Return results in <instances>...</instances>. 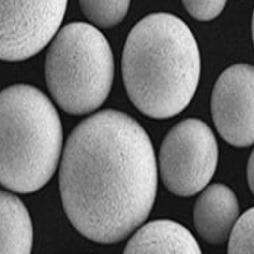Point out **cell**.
<instances>
[{"label":"cell","instance_id":"6da1fadb","mask_svg":"<svg viewBox=\"0 0 254 254\" xmlns=\"http://www.w3.org/2000/svg\"><path fill=\"white\" fill-rule=\"evenodd\" d=\"M59 187L64 210L81 235L102 244L121 242L155 202L158 168L150 137L120 111L90 116L67 139Z\"/></svg>","mask_w":254,"mask_h":254},{"label":"cell","instance_id":"7a4b0ae2","mask_svg":"<svg viewBox=\"0 0 254 254\" xmlns=\"http://www.w3.org/2000/svg\"><path fill=\"white\" fill-rule=\"evenodd\" d=\"M121 69L125 89L140 112L150 119H172L190 103L198 87V45L178 17L149 14L127 36Z\"/></svg>","mask_w":254,"mask_h":254},{"label":"cell","instance_id":"3957f363","mask_svg":"<svg viewBox=\"0 0 254 254\" xmlns=\"http://www.w3.org/2000/svg\"><path fill=\"white\" fill-rule=\"evenodd\" d=\"M63 149L59 113L44 93L27 84L0 92V185L32 193L52 178Z\"/></svg>","mask_w":254,"mask_h":254},{"label":"cell","instance_id":"277c9868","mask_svg":"<svg viewBox=\"0 0 254 254\" xmlns=\"http://www.w3.org/2000/svg\"><path fill=\"white\" fill-rule=\"evenodd\" d=\"M115 61L107 38L89 23L75 22L54 36L45 60L51 97L70 115H87L110 95Z\"/></svg>","mask_w":254,"mask_h":254},{"label":"cell","instance_id":"5b68a950","mask_svg":"<svg viewBox=\"0 0 254 254\" xmlns=\"http://www.w3.org/2000/svg\"><path fill=\"white\" fill-rule=\"evenodd\" d=\"M217 160L219 147L210 127L201 120H183L163 140L159 153L160 177L176 196H194L212 179Z\"/></svg>","mask_w":254,"mask_h":254},{"label":"cell","instance_id":"8992f818","mask_svg":"<svg viewBox=\"0 0 254 254\" xmlns=\"http://www.w3.org/2000/svg\"><path fill=\"white\" fill-rule=\"evenodd\" d=\"M69 0H0V60L35 56L56 35Z\"/></svg>","mask_w":254,"mask_h":254},{"label":"cell","instance_id":"52a82bcc","mask_svg":"<svg viewBox=\"0 0 254 254\" xmlns=\"http://www.w3.org/2000/svg\"><path fill=\"white\" fill-rule=\"evenodd\" d=\"M211 112L220 136L235 147L254 144V66L237 64L215 83Z\"/></svg>","mask_w":254,"mask_h":254},{"label":"cell","instance_id":"ba28073f","mask_svg":"<svg viewBox=\"0 0 254 254\" xmlns=\"http://www.w3.org/2000/svg\"><path fill=\"white\" fill-rule=\"evenodd\" d=\"M239 217L235 193L221 183L205 187L194 203V228L206 242L214 246L225 243Z\"/></svg>","mask_w":254,"mask_h":254},{"label":"cell","instance_id":"9c48e42d","mask_svg":"<svg viewBox=\"0 0 254 254\" xmlns=\"http://www.w3.org/2000/svg\"><path fill=\"white\" fill-rule=\"evenodd\" d=\"M124 253L199 254L198 242L185 226L172 220H155L135 233Z\"/></svg>","mask_w":254,"mask_h":254},{"label":"cell","instance_id":"30bf717a","mask_svg":"<svg viewBox=\"0 0 254 254\" xmlns=\"http://www.w3.org/2000/svg\"><path fill=\"white\" fill-rule=\"evenodd\" d=\"M33 228L24 203L14 194L0 190V253L29 254Z\"/></svg>","mask_w":254,"mask_h":254},{"label":"cell","instance_id":"8fae6325","mask_svg":"<svg viewBox=\"0 0 254 254\" xmlns=\"http://www.w3.org/2000/svg\"><path fill=\"white\" fill-rule=\"evenodd\" d=\"M84 15L94 26L112 28L126 17L131 0H79Z\"/></svg>","mask_w":254,"mask_h":254},{"label":"cell","instance_id":"7c38bea8","mask_svg":"<svg viewBox=\"0 0 254 254\" xmlns=\"http://www.w3.org/2000/svg\"><path fill=\"white\" fill-rule=\"evenodd\" d=\"M228 253H254V207L238 217L229 237Z\"/></svg>","mask_w":254,"mask_h":254},{"label":"cell","instance_id":"4fadbf2b","mask_svg":"<svg viewBox=\"0 0 254 254\" xmlns=\"http://www.w3.org/2000/svg\"><path fill=\"white\" fill-rule=\"evenodd\" d=\"M183 6L192 18L208 22L221 14L226 0H182Z\"/></svg>","mask_w":254,"mask_h":254},{"label":"cell","instance_id":"5bb4252c","mask_svg":"<svg viewBox=\"0 0 254 254\" xmlns=\"http://www.w3.org/2000/svg\"><path fill=\"white\" fill-rule=\"evenodd\" d=\"M247 179H248V186L254 196V149L248 159V165H247Z\"/></svg>","mask_w":254,"mask_h":254},{"label":"cell","instance_id":"9a60e30c","mask_svg":"<svg viewBox=\"0 0 254 254\" xmlns=\"http://www.w3.org/2000/svg\"><path fill=\"white\" fill-rule=\"evenodd\" d=\"M252 37H253V44H254V10H253V17H252Z\"/></svg>","mask_w":254,"mask_h":254}]
</instances>
